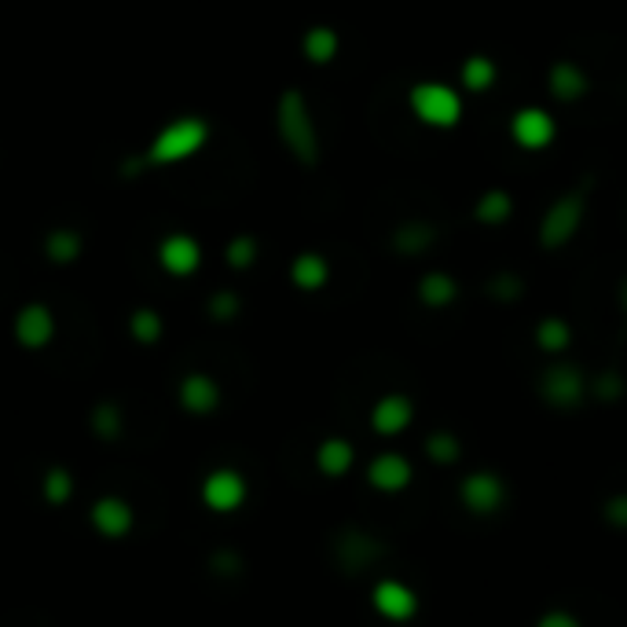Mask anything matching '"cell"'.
I'll list each match as a JSON object with an SVG mask.
<instances>
[{
  "label": "cell",
  "mask_w": 627,
  "mask_h": 627,
  "mask_svg": "<svg viewBox=\"0 0 627 627\" xmlns=\"http://www.w3.org/2000/svg\"><path fill=\"white\" fill-rule=\"evenodd\" d=\"M474 217H477L480 224H488V228L507 224L510 217H514V198H510L503 187H492V191H485V195L477 198Z\"/></svg>",
  "instance_id": "23"
},
{
  "label": "cell",
  "mask_w": 627,
  "mask_h": 627,
  "mask_svg": "<svg viewBox=\"0 0 627 627\" xmlns=\"http://www.w3.org/2000/svg\"><path fill=\"white\" fill-rule=\"evenodd\" d=\"M418 605H422V602H418L415 588H407V583L396 580V577H382V580L371 588V609L379 613L382 620H390V624L415 620Z\"/></svg>",
  "instance_id": "8"
},
{
  "label": "cell",
  "mask_w": 627,
  "mask_h": 627,
  "mask_svg": "<svg viewBox=\"0 0 627 627\" xmlns=\"http://www.w3.org/2000/svg\"><path fill=\"white\" fill-rule=\"evenodd\" d=\"M627 396V379L620 371H602L591 379V400L599 404H620Z\"/></svg>",
  "instance_id": "27"
},
{
  "label": "cell",
  "mask_w": 627,
  "mask_h": 627,
  "mask_svg": "<svg viewBox=\"0 0 627 627\" xmlns=\"http://www.w3.org/2000/svg\"><path fill=\"white\" fill-rule=\"evenodd\" d=\"M239 312V298L232 294V290H217L213 301H209V316L213 320H235Z\"/></svg>",
  "instance_id": "34"
},
{
  "label": "cell",
  "mask_w": 627,
  "mask_h": 627,
  "mask_svg": "<svg viewBox=\"0 0 627 627\" xmlns=\"http://www.w3.org/2000/svg\"><path fill=\"white\" fill-rule=\"evenodd\" d=\"M572 323L561 320V316H543L536 323V330H532V341H536V349L543 352V357H566V352L572 349Z\"/></svg>",
  "instance_id": "18"
},
{
  "label": "cell",
  "mask_w": 627,
  "mask_h": 627,
  "mask_svg": "<svg viewBox=\"0 0 627 627\" xmlns=\"http://www.w3.org/2000/svg\"><path fill=\"white\" fill-rule=\"evenodd\" d=\"M583 217H588V198L583 191H566L554 198L539 221V246L543 249H566L580 235Z\"/></svg>",
  "instance_id": "5"
},
{
  "label": "cell",
  "mask_w": 627,
  "mask_h": 627,
  "mask_svg": "<svg viewBox=\"0 0 627 627\" xmlns=\"http://www.w3.org/2000/svg\"><path fill=\"white\" fill-rule=\"evenodd\" d=\"M92 430H96L103 441H114V437L121 433V411L114 404H100L96 411H92Z\"/></svg>",
  "instance_id": "32"
},
{
  "label": "cell",
  "mask_w": 627,
  "mask_h": 627,
  "mask_svg": "<svg viewBox=\"0 0 627 627\" xmlns=\"http://www.w3.org/2000/svg\"><path fill=\"white\" fill-rule=\"evenodd\" d=\"M507 499H510V485L496 469H469V474L458 480V503H463L469 518H496L499 510L507 507Z\"/></svg>",
  "instance_id": "6"
},
{
  "label": "cell",
  "mask_w": 627,
  "mask_h": 627,
  "mask_svg": "<svg viewBox=\"0 0 627 627\" xmlns=\"http://www.w3.org/2000/svg\"><path fill=\"white\" fill-rule=\"evenodd\" d=\"M159 265L165 276L187 279V276H195L198 265H202V246H198V239L184 235V232L165 235L159 243Z\"/></svg>",
  "instance_id": "14"
},
{
  "label": "cell",
  "mask_w": 627,
  "mask_h": 627,
  "mask_svg": "<svg viewBox=\"0 0 627 627\" xmlns=\"http://www.w3.org/2000/svg\"><path fill=\"white\" fill-rule=\"evenodd\" d=\"M70 496H74V477H70V469L51 466L45 474V499L51 507H67Z\"/></svg>",
  "instance_id": "29"
},
{
  "label": "cell",
  "mask_w": 627,
  "mask_h": 627,
  "mask_svg": "<svg viewBox=\"0 0 627 627\" xmlns=\"http://www.w3.org/2000/svg\"><path fill=\"white\" fill-rule=\"evenodd\" d=\"M290 283H294L298 290H305V294H316V290H323L330 283V265L323 254H298L294 265H290Z\"/></svg>",
  "instance_id": "20"
},
{
  "label": "cell",
  "mask_w": 627,
  "mask_h": 627,
  "mask_svg": "<svg viewBox=\"0 0 627 627\" xmlns=\"http://www.w3.org/2000/svg\"><path fill=\"white\" fill-rule=\"evenodd\" d=\"M488 294L510 305V301L525 294V283H521V276H514V271H499V276H492V283H488Z\"/></svg>",
  "instance_id": "31"
},
{
  "label": "cell",
  "mask_w": 627,
  "mask_h": 627,
  "mask_svg": "<svg viewBox=\"0 0 627 627\" xmlns=\"http://www.w3.org/2000/svg\"><path fill=\"white\" fill-rule=\"evenodd\" d=\"M206 140H209V121L198 118V114H187V118L170 121L159 136H154L148 143V151H143L140 165H151V170L181 165L187 159H195V154L206 148Z\"/></svg>",
  "instance_id": "2"
},
{
  "label": "cell",
  "mask_w": 627,
  "mask_h": 627,
  "mask_svg": "<svg viewBox=\"0 0 627 627\" xmlns=\"http://www.w3.org/2000/svg\"><path fill=\"white\" fill-rule=\"evenodd\" d=\"M536 627H583V620L572 609H547L536 620Z\"/></svg>",
  "instance_id": "35"
},
{
  "label": "cell",
  "mask_w": 627,
  "mask_h": 627,
  "mask_svg": "<svg viewBox=\"0 0 627 627\" xmlns=\"http://www.w3.org/2000/svg\"><path fill=\"white\" fill-rule=\"evenodd\" d=\"M176 400L187 415H213L221 407V385L209 379L206 371H191L181 379V390H176Z\"/></svg>",
  "instance_id": "15"
},
{
  "label": "cell",
  "mask_w": 627,
  "mask_h": 627,
  "mask_svg": "<svg viewBox=\"0 0 627 627\" xmlns=\"http://www.w3.org/2000/svg\"><path fill=\"white\" fill-rule=\"evenodd\" d=\"M510 136H514L521 151H547L554 136H558V121L543 107H521L514 118H510Z\"/></svg>",
  "instance_id": "10"
},
{
  "label": "cell",
  "mask_w": 627,
  "mask_h": 627,
  "mask_svg": "<svg viewBox=\"0 0 627 627\" xmlns=\"http://www.w3.org/2000/svg\"><path fill=\"white\" fill-rule=\"evenodd\" d=\"M352 466H357V448H352V441H345V437H323L316 444V469L323 477L341 480Z\"/></svg>",
  "instance_id": "16"
},
{
  "label": "cell",
  "mask_w": 627,
  "mask_h": 627,
  "mask_svg": "<svg viewBox=\"0 0 627 627\" xmlns=\"http://www.w3.org/2000/svg\"><path fill=\"white\" fill-rule=\"evenodd\" d=\"M547 89H550V96H554V100L572 103V100H583V96H588V89H591V85H588V74H583L577 62L561 59V62H554V67H550Z\"/></svg>",
  "instance_id": "17"
},
{
  "label": "cell",
  "mask_w": 627,
  "mask_h": 627,
  "mask_svg": "<svg viewBox=\"0 0 627 627\" xmlns=\"http://www.w3.org/2000/svg\"><path fill=\"white\" fill-rule=\"evenodd\" d=\"M85 249V239H81L78 228H51L45 239V254L51 265H74Z\"/></svg>",
  "instance_id": "22"
},
{
  "label": "cell",
  "mask_w": 627,
  "mask_h": 627,
  "mask_svg": "<svg viewBox=\"0 0 627 627\" xmlns=\"http://www.w3.org/2000/svg\"><path fill=\"white\" fill-rule=\"evenodd\" d=\"M602 521L613 532H627V492H613L602 499Z\"/></svg>",
  "instance_id": "33"
},
{
  "label": "cell",
  "mask_w": 627,
  "mask_h": 627,
  "mask_svg": "<svg viewBox=\"0 0 627 627\" xmlns=\"http://www.w3.org/2000/svg\"><path fill=\"white\" fill-rule=\"evenodd\" d=\"M338 48H341V40L330 26H312L309 34L301 37V51H305V59L316 62V67H327V62H334Z\"/></svg>",
  "instance_id": "24"
},
{
  "label": "cell",
  "mask_w": 627,
  "mask_h": 627,
  "mask_svg": "<svg viewBox=\"0 0 627 627\" xmlns=\"http://www.w3.org/2000/svg\"><path fill=\"white\" fill-rule=\"evenodd\" d=\"M12 334H15V341L23 345V349L37 352V349H45V345H51V338H56V316H51L48 305L30 301V305H23L15 312Z\"/></svg>",
  "instance_id": "11"
},
{
  "label": "cell",
  "mask_w": 627,
  "mask_h": 627,
  "mask_svg": "<svg viewBox=\"0 0 627 627\" xmlns=\"http://www.w3.org/2000/svg\"><path fill=\"white\" fill-rule=\"evenodd\" d=\"M437 243V228L426 221H404L393 232V249L404 257H422Z\"/></svg>",
  "instance_id": "21"
},
{
  "label": "cell",
  "mask_w": 627,
  "mask_h": 627,
  "mask_svg": "<svg viewBox=\"0 0 627 627\" xmlns=\"http://www.w3.org/2000/svg\"><path fill=\"white\" fill-rule=\"evenodd\" d=\"M276 129H279V140L283 148L294 154V162H301L305 170L320 162V132H316V118L309 111V100L301 96L298 89H287L279 96V107H276Z\"/></svg>",
  "instance_id": "1"
},
{
  "label": "cell",
  "mask_w": 627,
  "mask_h": 627,
  "mask_svg": "<svg viewBox=\"0 0 627 627\" xmlns=\"http://www.w3.org/2000/svg\"><path fill=\"white\" fill-rule=\"evenodd\" d=\"M458 78H463V85L469 92H488V89L496 85L499 70H496V62L488 59V56H469L463 62V70H458Z\"/></svg>",
  "instance_id": "26"
},
{
  "label": "cell",
  "mask_w": 627,
  "mask_h": 627,
  "mask_svg": "<svg viewBox=\"0 0 627 627\" xmlns=\"http://www.w3.org/2000/svg\"><path fill=\"white\" fill-rule=\"evenodd\" d=\"M422 452L433 466H455L463 458V441L455 437V430H433L426 437Z\"/></svg>",
  "instance_id": "25"
},
{
  "label": "cell",
  "mask_w": 627,
  "mask_h": 627,
  "mask_svg": "<svg viewBox=\"0 0 627 627\" xmlns=\"http://www.w3.org/2000/svg\"><path fill=\"white\" fill-rule=\"evenodd\" d=\"M407 107L430 129H455L458 118H463V96L444 81H418L411 96H407Z\"/></svg>",
  "instance_id": "4"
},
{
  "label": "cell",
  "mask_w": 627,
  "mask_h": 627,
  "mask_svg": "<svg viewBox=\"0 0 627 627\" xmlns=\"http://www.w3.org/2000/svg\"><path fill=\"white\" fill-rule=\"evenodd\" d=\"M415 294H418V301H422L426 309L441 312V309H452V305H455L458 283H455V276H448V271L433 268V271H426V276L418 279Z\"/></svg>",
  "instance_id": "19"
},
{
  "label": "cell",
  "mask_w": 627,
  "mask_h": 627,
  "mask_svg": "<svg viewBox=\"0 0 627 627\" xmlns=\"http://www.w3.org/2000/svg\"><path fill=\"white\" fill-rule=\"evenodd\" d=\"M162 330H165V327H162V316H159L154 309H136V312H132L129 334H132V338L140 341V345H154V341L162 338Z\"/></svg>",
  "instance_id": "28"
},
{
  "label": "cell",
  "mask_w": 627,
  "mask_h": 627,
  "mask_svg": "<svg viewBox=\"0 0 627 627\" xmlns=\"http://www.w3.org/2000/svg\"><path fill=\"white\" fill-rule=\"evenodd\" d=\"M415 422V400L407 393H385L371 404V430L379 437H400Z\"/></svg>",
  "instance_id": "12"
},
{
  "label": "cell",
  "mask_w": 627,
  "mask_h": 627,
  "mask_svg": "<svg viewBox=\"0 0 627 627\" xmlns=\"http://www.w3.org/2000/svg\"><path fill=\"white\" fill-rule=\"evenodd\" d=\"M89 521L103 539H125L136 525V510L121 496H100L89 510Z\"/></svg>",
  "instance_id": "13"
},
{
  "label": "cell",
  "mask_w": 627,
  "mask_h": 627,
  "mask_svg": "<svg viewBox=\"0 0 627 627\" xmlns=\"http://www.w3.org/2000/svg\"><path fill=\"white\" fill-rule=\"evenodd\" d=\"M411 480H415V466H411V458L400 452H379L368 463V485L382 496L407 492Z\"/></svg>",
  "instance_id": "9"
},
{
  "label": "cell",
  "mask_w": 627,
  "mask_h": 627,
  "mask_svg": "<svg viewBox=\"0 0 627 627\" xmlns=\"http://www.w3.org/2000/svg\"><path fill=\"white\" fill-rule=\"evenodd\" d=\"M536 393L550 411H577V407L591 400V374L577 368V363L558 360L550 368H543Z\"/></svg>",
  "instance_id": "3"
},
{
  "label": "cell",
  "mask_w": 627,
  "mask_h": 627,
  "mask_svg": "<svg viewBox=\"0 0 627 627\" xmlns=\"http://www.w3.org/2000/svg\"><path fill=\"white\" fill-rule=\"evenodd\" d=\"M249 499V480L239 474L235 466H217L209 469L202 480V503L213 514H235L243 510Z\"/></svg>",
  "instance_id": "7"
},
{
  "label": "cell",
  "mask_w": 627,
  "mask_h": 627,
  "mask_svg": "<svg viewBox=\"0 0 627 627\" xmlns=\"http://www.w3.org/2000/svg\"><path fill=\"white\" fill-rule=\"evenodd\" d=\"M224 260H228V265H232L235 271L254 268V260H257V239H254V235H235L232 243H228V249H224Z\"/></svg>",
  "instance_id": "30"
},
{
  "label": "cell",
  "mask_w": 627,
  "mask_h": 627,
  "mask_svg": "<svg viewBox=\"0 0 627 627\" xmlns=\"http://www.w3.org/2000/svg\"><path fill=\"white\" fill-rule=\"evenodd\" d=\"M616 301H620V312L627 316V276L620 279V290H616Z\"/></svg>",
  "instance_id": "36"
}]
</instances>
